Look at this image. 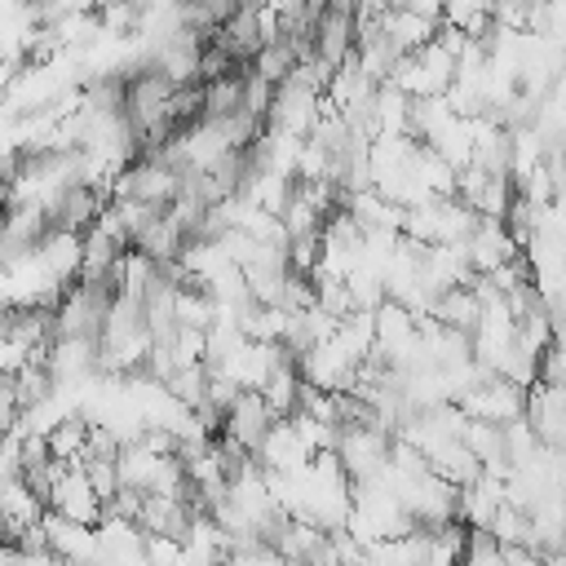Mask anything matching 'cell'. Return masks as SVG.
I'll list each match as a JSON object with an SVG mask.
<instances>
[{"instance_id": "6da1fadb", "label": "cell", "mask_w": 566, "mask_h": 566, "mask_svg": "<svg viewBox=\"0 0 566 566\" xmlns=\"http://www.w3.org/2000/svg\"><path fill=\"white\" fill-rule=\"evenodd\" d=\"M323 137H336V128H323ZM318 146H323V150H327V155H332V150H340V146H336V142H318Z\"/></svg>"}]
</instances>
